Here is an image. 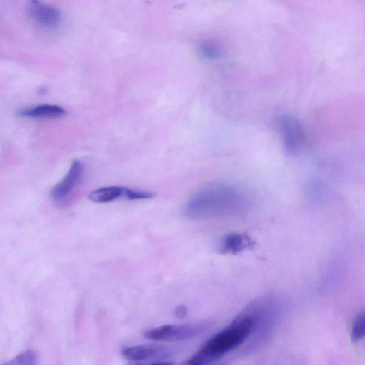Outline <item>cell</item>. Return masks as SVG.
Returning a JSON list of instances; mask_svg holds the SVG:
<instances>
[{
    "mask_svg": "<svg viewBox=\"0 0 365 365\" xmlns=\"http://www.w3.org/2000/svg\"><path fill=\"white\" fill-rule=\"evenodd\" d=\"M123 356L130 361L139 362L152 359L165 358L172 355L169 348L156 344H145L129 346L122 351Z\"/></svg>",
    "mask_w": 365,
    "mask_h": 365,
    "instance_id": "6",
    "label": "cell"
},
{
    "mask_svg": "<svg viewBox=\"0 0 365 365\" xmlns=\"http://www.w3.org/2000/svg\"><path fill=\"white\" fill-rule=\"evenodd\" d=\"M280 126L285 150L291 154H298L303 143L301 125L294 118L285 117L281 119Z\"/></svg>",
    "mask_w": 365,
    "mask_h": 365,
    "instance_id": "5",
    "label": "cell"
},
{
    "mask_svg": "<svg viewBox=\"0 0 365 365\" xmlns=\"http://www.w3.org/2000/svg\"><path fill=\"white\" fill-rule=\"evenodd\" d=\"M123 196L127 199L135 200L152 198L155 196V194L152 192L135 191L133 189L125 188Z\"/></svg>",
    "mask_w": 365,
    "mask_h": 365,
    "instance_id": "13",
    "label": "cell"
},
{
    "mask_svg": "<svg viewBox=\"0 0 365 365\" xmlns=\"http://www.w3.org/2000/svg\"><path fill=\"white\" fill-rule=\"evenodd\" d=\"M365 338V313H362L355 318L351 333L352 342H356Z\"/></svg>",
    "mask_w": 365,
    "mask_h": 365,
    "instance_id": "12",
    "label": "cell"
},
{
    "mask_svg": "<svg viewBox=\"0 0 365 365\" xmlns=\"http://www.w3.org/2000/svg\"><path fill=\"white\" fill-rule=\"evenodd\" d=\"M252 196L245 188L230 182H215L198 191L184 208L191 220L242 216L252 206Z\"/></svg>",
    "mask_w": 365,
    "mask_h": 365,
    "instance_id": "1",
    "label": "cell"
},
{
    "mask_svg": "<svg viewBox=\"0 0 365 365\" xmlns=\"http://www.w3.org/2000/svg\"><path fill=\"white\" fill-rule=\"evenodd\" d=\"M38 354L34 350H27L3 365H38Z\"/></svg>",
    "mask_w": 365,
    "mask_h": 365,
    "instance_id": "11",
    "label": "cell"
},
{
    "mask_svg": "<svg viewBox=\"0 0 365 365\" xmlns=\"http://www.w3.org/2000/svg\"><path fill=\"white\" fill-rule=\"evenodd\" d=\"M27 13L36 26L47 30H56L63 22L62 12L58 8L36 0L28 3Z\"/></svg>",
    "mask_w": 365,
    "mask_h": 365,
    "instance_id": "4",
    "label": "cell"
},
{
    "mask_svg": "<svg viewBox=\"0 0 365 365\" xmlns=\"http://www.w3.org/2000/svg\"><path fill=\"white\" fill-rule=\"evenodd\" d=\"M83 172L84 164L82 162L78 160L73 161L64 178L51 189L52 198L61 200L66 198L79 184Z\"/></svg>",
    "mask_w": 365,
    "mask_h": 365,
    "instance_id": "7",
    "label": "cell"
},
{
    "mask_svg": "<svg viewBox=\"0 0 365 365\" xmlns=\"http://www.w3.org/2000/svg\"><path fill=\"white\" fill-rule=\"evenodd\" d=\"M125 187H108L100 188L91 191L88 195V198L94 203L106 204L124 195Z\"/></svg>",
    "mask_w": 365,
    "mask_h": 365,
    "instance_id": "10",
    "label": "cell"
},
{
    "mask_svg": "<svg viewBox=\"0 0 365 365\" xmlns=\"http://www.w3.org/2000/svg\"><path fill=\"white\" fill-rule=\"evenodd\" d=\"M259 316L257 312L243 314L224 330L208 340L195 355L202 365H210L230 351L239 348L257 327Z\"/></svg>",
    "mask_w": 365,
    "mask_h": 365,
    "instance_id": "2",
    "label": "cell"
},
{
    "mask_svg": "<svg viewBox=\"0 0 365 365\" xmlns=\"http://www.w3.org/2000/svg\"><path fill=\"white\" fill-rule=\"evenodd\" d=\"M148 365H175V364L170 361H161V362H156L154 363H152Z\"/></svg>",
    "mask_w": 365,
    "mask_h": 365,
    "instance_id": "15",
    "label": "cell"
},
{
    "mask_svg": "<svg viewBox=\"0 0 365 365\" xmlns=\"http://www.w3.org/2000/svg\"><path fill=\"white\" fill-rule=\"evenodd\" d=\"M205 323L164 325L148 331L145 338L155 342H176L191 339L202 335L208 330Z\"/></svg>",
    "mask_w": 365,
    "mask_h": 365,
    "instance_id": "3",
    "label": "cell"
},
{
    "mask_svg": "<svg viewBox=\"0 0 365 365\" xmlns=\"http://www.w3.org/2000/svg\"><path fill=\"white\" fill-rule=\"evenodd\" d=\"M255 243L249 235L242 233H231L222 239L219 251L224 254H238L253 247Z\"/></svg>",
    "mask_w": 365,
    "mask_h": 365,
    "instance_id": "8",
    "label": "cell"
},
{
    "mask_svg": "<svg viewBox=\"0 0 365 365\" xmlns=\"http://www.w3.org/2000/svg\"><path fill=\"white\" fill-rule=\"evenodd\" d=\"M174 314L178 319H184L187 315V309L184 305H180L176 308Z\"/></svg>",
    "mask_w": 365,
    "mask_h": 365,
    "instance_id": "14",
    "label": "cell"
},
{
    "mask_svg": "<svg viewBox=\"0 0 365 365\" xmlns=\"http://www.w3.org/2000/svg\"><path fill=\"white\" fill-rule=\"evenodd\" d=\"M66 115L64 109L56 104H40L23 109L18 115L32 119H57Z\"/></svg>",
    "mask_w": 365,
    "mask_h": 365,
    "instance_id": "9",
    "label": "cell"
}]
</instances>
